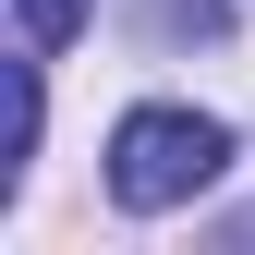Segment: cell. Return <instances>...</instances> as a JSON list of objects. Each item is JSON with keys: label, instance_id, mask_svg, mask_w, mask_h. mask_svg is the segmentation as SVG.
Listing matches in <instances>:
<instances>
[{"label": "cell", "instance_id": "6da1fadb", "mask_svg": "<svg viewBox=\"0 0 255 255\" xmlns=\"http://www.w3.org/2000/svg\"><path fill=\"white\" fill-rule=\"evenodd\" d=\"M231 170V134H219L207 110H122V134H110V195L134 207V219H158V207H195L207 182Z\"/></svg>", "mask_w": 255, "mask_h": 255}, {"label": "cell", "instance_id": "7a4b0ae2", "mask_svg": "<svg viewBox=\"0 0 255 255\" xmlns=\"http://www.w3.org/2000/svg\"><path fill=\"white\" fill-rule=\"evenodd\" d=\"M85 12H98V0H12V37L49 61V49H73V37H85Z\"/></svg>", "mask_w": 255, "mask_h": 255}]
</instances>
